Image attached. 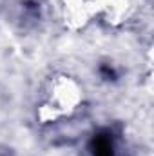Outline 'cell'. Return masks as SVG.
I'll list each match as a JSON object with an SVG mask.
<instances>
[{
    "instance_id": "6da1fadb",
    "label": "cell",
    "mask_w": 154,
    "mask_h": 156,
    "mask_svg": "<svg viewBox=\"0 0 154 156\" xmlns=\"http://www.w3.org/2000/svg\"><path fill=\"white\" fill-rule=\"evenodd\" d=\"M94 156H113V145L109 136H96L94 138Z\"/></svg>"
}]
</instances>
